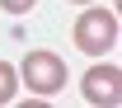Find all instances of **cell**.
I'll return each instance as SVG.
<instances>
[{"label":"cell","mask_w":122,"mask_h":108,"mask_svg":"<svg viewBox=\"0 0 122 108\" xmlns=\"http://www.w3.org/2000/svg\"><path fill=\"white\" fill-rule=\"evenodd\" d=\"M19 80H24L38 99H52V94L66 85V61H61L56 52H42V47H38V52H28V57H24Z\"/></svg>","instance_id":"2"},{"label":"cell","mask_w":122,"mask_h":108,"mask_svg":"<svg viewBox=\"0 0 122 108\" xmlns=\"http://www.w3.org/2000/svg\"><path fill=\"white\" fill-rule=\"evenodd\" d=\"M85 99L89 103H103V108H113L122 99V71L113 61H103V66H89L85 71Z\"/></svg>","instance_id":"3"},{"label":"cell","mask_w":122,"mask_h":108,"mask_svg":"<svg viewBox=\"0 0 122 108\" xmlns=\"http://www.w3.org/2000/svg\"><path fill=\"white\" fill-rule=\"evenodd\" d=\"M38 0H0V10H10V14H28Z\"/></svg>","instance_id":"5"},{"label":"cell","mask_w":122,"mask_h":108,"mask_svg":"<svg viewBox=\"0 0 122 108\" xmlns=\"http://www.w3.org/2000/svg\"><path fill=\"white\" fill-rule=\"evenodd\" d=\"M14 94H19V71L10 61H0V103H10Z\"/></svg>","instance_id":"4"},{"label":"cell","mask_w":122,"mask_h":108,"mask_svg":"<svg viewBox=\"0 0 122 108\" xmlns=\"http://www.w3.org/2000/svg\"><path fill=\"white\" fill-rule=\"evenodd\" d=\"M71 5H89V0H71Z\"/></svg>","instance_id":"6"},{"label":"cell","mask_w":122,"mask_h":108,"mask_svg":"<svg viewBox=\"0 0 122 108\" xmlns=\"http://www.w3.org/2000/svg\"><path fill=\"white\" fill-rule=\"evenodd\" d=\"M71 38L85 57H103L108 47H117V10H99V0H89V10L75 19Z\"/></svg>","instance_id":"1"}]
</instances>
